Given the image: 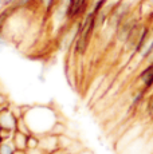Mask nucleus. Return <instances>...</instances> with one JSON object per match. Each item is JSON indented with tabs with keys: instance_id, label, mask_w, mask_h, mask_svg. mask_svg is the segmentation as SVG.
Returning <instances> with one entry per match:
<instances>
[{
	"instance_id": "15",
	"label": "nucleus",
	"mask_w": 153,
	"mask_h": 154,
	"mask_svg": "<svg viewBox=\"0 0 153 154\" xmlns=\"http://www.w3.org/2000/svg\"><path fill=\"white\" fill-rule=\"evenodd\" d=\"M39 2L47 12L55 10V8L58 7V4H59V0H39Z\"/></svg>"
},
{
	"instance_id": "12",
	"label": "nucleus",
	"mask_w": 153,
	"mask_h": 154,
	"mask_svg": "<svg viewBox=\"0 0 153 154\" xmlns=\"http://www.w3.org/2000/svg\"><path fill=\"white\" fill-rule=\"evenodd\" d=\"M66 130H67L66 125H64V123H62L61 121H58V122L55 123V126L52 127V130H51V134L57 135V137H61V135H63L64 133H66Z\"/></svg>"
},
{
	"instance_id": "1",
	"label": "nucleus",
	"mask_w": 153,
	"mask_h": 154,
	"mask_svg": "<svg viewBox=\"0 0 153 154\" xmlns=\"http://www.w3.org/2000/svg\"><path fill=\"white\" fill-rule=\"evenodd\" d=\"M24 119L27 122L32 134L43 135L51 133L52 127L59 121L58 112L51 106H24Z\"/></svg>"
},
{
	"instance_id": "6",
	"label": "nucleus",
	"mask_w": 153,
	"mask_h": 154,
	"mask_svg": "<svg viewBox=\"0 0 153 154\" xmlns=\"http://www.w3.org/2000/svg\"><path fill=\"white\" fill-rule=\"evenodd\" d=\"M0 125H2V127L5 130L15 131L17 129V118L12 114L11 110L2 111L0 112Z\"/></svg>"
},
{
	"instance_id": "14",
	"label": "nucleus",
	"mask_w": 153,
	"mask_h": 154,
	"mask_svg": "<svg viewBox=\"0 0 153 154\" xmlns=\"http://www.w3.org/2000/svg\"><path fill=\"white\" fill-rule=\"evenodd\" d=\"M10 110L12 111V114L19 119V118L24 117V112H26V107L24 106H19V105H15V103H11V107Z\"/></svg>"
},
{
	"instance_id": "16",
	"label": "nucleus",
	"mask_w": 153,
	"mask_h": 154,
	"mask_svg": "<svg viewBox=\"0 0 153 154\" xmlns=\"http://www.w3.org/2000/svg\"><path fill=\"white\" fill-rule=\"evenodd\" d=\"M16 130H19V131L24 133V134H28V135L32 134L31 130H30V127H28V125H27V122H26V119L23 117L17 119V129Z\"/></svg>"
},
{
	"instance_id": "7",
	"label": "nucleus",
	"mask_w": 153,
	"mask_h": 154,
	"mask_svg": "<svg viewBox=\"0 0 153 154\" xmlns=\"http://www.w3.org/2000/svg\"><path fill=\"white\" fill-rule=\"evenodd\" d=\"M27 140H28V134H24V133L19 131V130H15L12 142L17 150H24V152L27 150Z\"/></svg>"
},
{
	"instance_id": "19",
	"label": "nucleus",
	"mask_w": 153,
	"mask_h": 154,
	"mask_svg": "<svg viewBox=\"0 0 153 154\" xmlns=\"http://www.w3.org/2000/svg\"><path fill=\"white\" fill-rule=\"evenodd\" d=\"M7 103H10L8 97L5 95L4 93H2V91H0V106H2V105H7Z\"/></svg>"
},
{
	"instance_id": "24",
	"label": "nucleus",
	"mask_w": 153,
	"mask_h": 154,
	"mask_svg": "<svg viewBox=\"0 0 153 154\" xmlns=\"http://www.w3.org/2000/svg\"><path fill=\"white\" fill-rule=\"evenodd\" d=\"M78 154H93L92 152H90V150L89 149H83V150H82V152L81 153H78Z\"/></svg>"
},
{
	"instance_id": "5",
	"label": "nucleus",
	"mask_w": 153,
	"mask_h": 154,
	"mask_svg": "<svg viewBox=\"0 0 153 154\" xmlns=\"http://www.w3.org/2000/svg\"><path fill=\"white\" fill-rule=\"evenodd\" d=\"M39 147L45 150L47 154L51 153V152H55V150H58V149H61V147H59V137L51 134V133L40 135Z\"/></svg>"
},
{
	"instance_id": "8",
	"label": "nucleus",
	"mask_w": 153,
	"mask_h": 154,
	"mask_svg": "<svg viewBox=\"0 0 153 154\" xmlns=\"http://www.w3.org/2000/svg\"><path fill=\"white\" fill-rule=\"evenodd\" d=\"M153 52V28H152V32H151V36H149L148 42L145 43L144 48L141 50V52L138 54V63H145V60L151 56V54Z\"/></svg>"
},
{
	"instance_id": "25",
	"label": "nucleus",
	"mask_w": 153,
	"mask_h": 154,
	"mask_svg": "<svg viewBox=\"0 0 153 154\" xmlns=\"http://www.w3.org/2000/svg\"><path fill=\"white\" fill-rule=\"evenodd\" d=\"M15 154H27V152H24V150H17V149H16Z\"/></svg>"
},
{
	"instance_id": "28",
	"label": "nucleus",
	"mask_w": 153,
	"mask_h": 154,
	"mask_svg": "<svg viewBox=\"0 0 153 154\" xmlns=\"http://www.w3.org/2000/svg\"><path fill=\"white\" fill-rule=\"evenodd\" d=\"M149 2H151V4H153V0H149Z\"/></svg>"
},
{
	"instance_id": "4",
	"label": "nucleus",
	"mask_w": 153,
	"mask_h": 154,
	"mask_svg": "<svg viewBox=\"0 0 153 154\" xmlns=\"http://www.w3.org/2000/svg\"><path fill=\"white\" fill-rule=\"evenodd\" d=\"M137 79L141 85V88L146 93H152L153 90V63H148L138 71Z\"/></svg>"
},
{
	"instance_id": "21",
	"label": "nucleus",
	"mask_w": 153,
	"mask_h": 154,
	"mask_svg": "<svg viewBox=\"0 0 153 154\" xmlns=\"http://www.w3.org/2000/svg\"><path fill=\"white\" fill-rule=\"evenodd\" d=\"M4 46H5V40H4V38L2 36V34H0V50H2Z\"/></svg>"
},
{
	"instance_id": "9",
	"label": "nucleus",
	"mask_w": 153,
	"mask_h": 154,
	"mask_svg": "<svg viewBox=\"0 0 153 154\" xmlns=\"http://www.w3.org/2000/svg\"><path fill=\"white\" fill-rule=\"evenodd\" d=\"M145 97H146V91H144L142 88H140L138 91L133 94L132 97V102H130V107L132 109H137L140 105H142L144 100H145Z\"/></svg>"
},
{
	"instance_id": "23",
	"label": "nucleus",
	"mask_w": 153,
	"mask_h": 154,
	"mask_svg": "<svg viewBox=\"0 0 153 154\" xmlns=\"http://www.w3.org/2000/svg\"><path fill=\"white\" fill-rule=\"evenodd\" d=\"M148 63H153V52L151 54V56H149V58L145 60V64H148Z\"/></svg>"
},
{
	"instance_id": "13",
	"label": "nucleus",
	"mask_w": 153,
	"mask_h": 154,
	"mask_svg": "<svg viewBox=\"0 0 153 154\" xmlns=\"http://www.w3.org/2000/svg\"><path fill=\"white\" fill-rule=\"evenodd\" d=\"M73 142H74V140L71 137H67L66 134H63L59 137V147L62 150H67L73 145Z\"/></svg>"
},
{
	"instance_id": "10",
	"label": "nucleus",
	"mask_w": 153,
	"mask_h": 154,
	"mask_svg": "<svg viewBox=\"0 0 153 154\" xmlns=\"http://www.w3.org/2000/svg\"><path fill=\"white\" fill-rule=\"evenodd\" d=\"M16 147L12 141H3L0 146V154H15Z\"/></svg>"
},
{
	"instance_id": "29",
	"label": "nucleus",
	"mask_w": 153,
	"mask_h": 154,
	"mask_svg": "<svg viewBox=\"0 0 153 154\" xmlns=\"http://www.w3.org/2000/svg\"><path fill=\"white\" fill-rule=\"evenodd\" d=\"M152 93H153V90H152Z\"/></svg>"
},
{
	"instance_id": "3",
	"label": "nucleus",
	"mask_w": 153,
	"mask_h": 154,
	"mask_svg": "<svg viewBox=\"0 0 153 154\" xmlns=\"http://www.w3.org/2000/svg\"><path fill=\"white\" fill-rule=\"evenodd\" d=\"M90 0H69L66 4V19L69 22H78L89 12Z\"/></svg>"
},
{
	"instance_id": "27",
	"label": "nucleus",
	"mask_w": 153,
	"mask_h": 154,
	"mask_svg": "<svg viewBox=\"0 0 153 154\" xmlns=\"http://www.w3.org/2000/svg\"><path fill=\"white\" fill-rule=\"evenodd\" d=\"M3 131V127H2V125H0V133H2Z\"/></svg>"
},
{
	"instance_id": "17",
	"label": "nucleus",
	"mask_w": 153,
	"mask_h": 154,
	"mask_svg": "<svg viewBox=\"0 0 153 154\" xmlns=\"http://www.w3.org/2000/svg\"><path fill=\"white\" fill-rule=\"evenodd\" d=\"M146 114L151 118H153V93H152V95L149 97V99L146 100Z\"/></svg>"
},
{
	"instance_id": "11",
	"label": "nucleus",
	"mask_w": 153,
	"mask_h": 154,
	"mask_svg": "<svg viewBox=\"0 0 153 154\" xmlns=\"http://www.w3.org/2000/svg\"><path fill=\"white\" fill-rule=\"evenodd\" d=\"M40 143V137L36 134H30L27 140V150L28 149H35V147H39Z\"/></svg>"
},
{
	"instance_id": "2",
	"label": "nucleus",
	"mask_w": 153,
	"mask_h": 154,
	"mask_svg": "<svg viewBox=\"0 0 153 154\" xmlns=\"http://www.w3.org/2000/svg\"><path fill=\"white\" fill-rule=\"evenodd\" d=\"M97 27V15L93 11H89L78 22V35L74 43V52L76 55L82 56L87 52Z\"/></svg>"
},
{
	"instance_id": "26",
	"label": "nucleus",
	"mask_w": 153,
	"mask_h": 154,
	"mask_svg": "<svg viewBox=\"0 0 153 154\" xmlns=\"http://www.w3.org/2000/svg\"><path fill=\"white\" fill-rule=\"evenodd\" d=\"M2 143H3V140H2V137H0V146H2Z\"/></svg>"
},
{
	"instance_id": "22",
	"label": "nucleus",
	"mask_w": 153,
	"mask_h": 154,
	"mask_svg": "<svg viewBox=\"0 0 153 154\" xmlns=\"http://www.w3.org/2000/svg\"><path fill=\"white\" fill-rule=\"evenodd\" d=\"M48 154H67V153L64 152V150H62V149H58V150H55V152H51Z\"/></svg>"
},
{
	"instance_id": "18",
	"label": "nucleus",
	"mask_w": 153,
	"mask_h": 154,
	"mask_svg": "<svg viewBox=\"0 0 153 154\" xmlns=\"http://www.w3.org/2000/svg\"><path fill=\"white\" fill-rule=\"evenodd\" d=\"M27 154H47L43 149H40V147H35V149H28L26 150Z\"/></svg>"
},
{
	"instance_id": "20",
	"label": "nucleus",
	"mask_w": 153,
	"mask_h": 154,
	"mask_svg": "<svg viewBox=\"0 0 153 154\" xmlns=\"http://www.w3.org/2000/svg\"><path fill=\"white\" fill-rule=\"evenodd\" d=\"M19 0H0V4L2 5H11V4H15Z\"/></svg>"
}]
</instances>
